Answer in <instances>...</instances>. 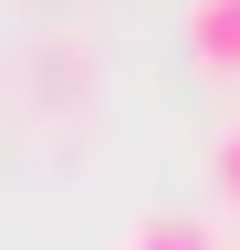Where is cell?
Masks as SVG:
<instances>
[{
  "label": "cell",
  "instance_id": "1",
  "mask_svg": "<svg viewBox=\"0 0 240 250\" xmlns=\"http://www.w3.org/2000/svg\"><path fill=\"white\" fill-rule=\"evenodd\" d=\"M115 250H230V229L209 208H146V219H126Z\"/></svg>",
  "mask_w": 240,
  "mask_h": 250
},
{
  "label": "cell",
  "instance_id": "2",
  "mask_svg": "<svg viewBox=\"0 0 240 250\" xmlns=\"http://www.w3.org/2000/svg\"><path fill=\"white\" fill-rule=\"evenodd\" d=\"M188 52L209 73H240V0H188Z\"/></svg>",
  "mask_w": 240,
  "mask_h": 250
},
{
  "label": "cell",
  "instance_id": "3",
  "mask_svg": "<svg viewBox=\"0 0 240 250\" xmlns=\"http://www.w3.org/2000/svg\"><path fill=\"white\" fill-rule=\"evenodd\" d=\"M209 188H219V208L240 219V115L219 125V136H209Z\"/></svg>",
  "mask_w": 240,
  "mask_h": 250
}]
</instances>
